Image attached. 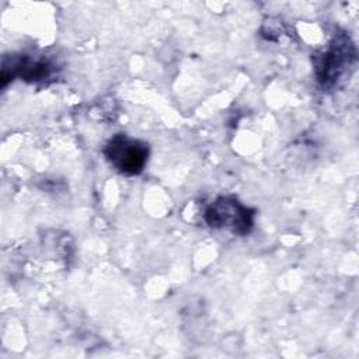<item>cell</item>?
I'll list each match as a JSON object with an SVG mask.
<instances>
[{
  "mask_svg": "<svg viewBox=\"0 0 359 359\" xmlns=\"http://www.w3.org/2000/svg\"><path fill=\"white\" fill-rule=\"evenodd\" d=\"M356 46L346 32L335 34L328 46L314 56L317 81L324 88H335L352 76L356 66Z\"/></svg>",
  "mask_w": 359,
  "mask_h": 359,
  "instance_id": "6da1fadb",
  "label": "cell"
},
{
  "mask_svg": "<svg viewBox=\"0 0 359 359\" xmlns=\"http://www.w3.org/2000/svg\"><path fill=\"white\" fill-rule=\"evenodd\" d=\"M108 163L121 174L137 175L143 171L149 158V146L123 133L112 136L104 149Z\"/></svg>",
  "mask_w": 359,
  "mask_h": 359,
  "instance_id": "7a4b0ae2",
  "label": "cell"
},
{
  "mask_svg": "<svg viewBox=\"0 0 359 359\" xmlns=\"http://www.w3.org/2000/svg\"><path fill=\"white\" fill-rule=\"evenodd\" d=\"M205 220L210 227L227 229L234 234L244 236L252 229L254 210L234 198L222 196L206 209Z\"/></svg>",
  "mask_w": 359,
  "mask_h": 359,
  "instance_id": "3957f363",
  "label": "cell"
}]
</instances>
